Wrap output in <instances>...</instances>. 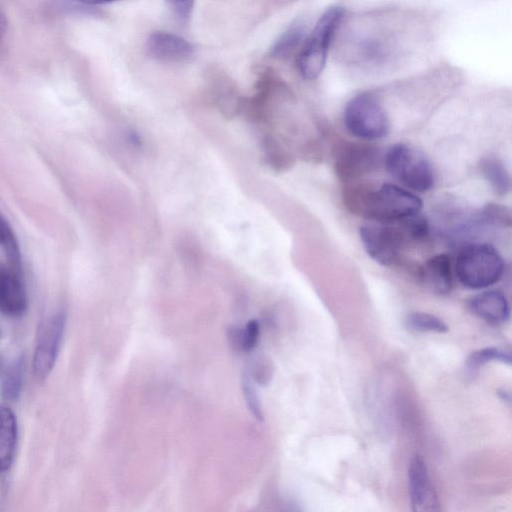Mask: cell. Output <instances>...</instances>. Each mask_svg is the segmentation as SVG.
<instances>
[{"label":"cell","instance_id":"d6986e66","mask_svg":"<svg viewBox=\"0 0 512 512\" xmlns=\"http://www.w3.org/2000/svg\"><path fill=\"white\" fill-rule=\"evenodd\" d=\"M304 36V29L300 25L290 27L275 43L272 54L275 57L289 55L301 43Z\"/></svg>","mask_w":512,"mask_h":512},{"label":"cell","instance_id":"7402d4cb","mask_svg":"<svg viewBox=\"0 0 512 512\" xmlns=\"http://www.w3.org/2000/svg\"><path fill=\"white\" fill-rule=\"evenodd\" d=\"M259 324L256 320H251L242 330V351H250L254 348L259 337Z\"/></svg>","mask_w":512,"mask_h":512},{"label":"cell","instance_id":"8fae6325","mask_svg":"<svg viewBox=\"0 0 512 512\" xmlns=\"http://www.w3.org/2000/svg\"><path fill=\"white\" fill-rule=\"evenodd\" d=\"M149 54L165 62H183L189 59L194 47L181 36L167 31H155L147 40Z\"/></svg>","mask_w":512,"mask_h":512},{"label":"cell","instance_id":"e0dca14e","mask_svg":"<svg viewBox=\"0 0 512 512\" xmlns=\"http://www.w3.org/2000/svg\"><path fill=\"white\" fill-rule=\"evenodd\" d=\"M500 362L503 364H511V356L508 351L498 347H486L473 351L466 359V367L473 372L486 363Z\"/></svg>","mask_w":512,"mask_h":512},{"label":"cell","instance_id":"603a6c76","mask_svg":"<svg viewBox=\"0 0 512 512\" xmlns=\"http://www.w3.org/2000/svg\"><path fill=\"white\" fill-rule=\"evenodd\" d=\"M174 14L182 21H187L193 11L195 0H166Z\"/></svg>","mask_w":512,"mask_h":512},{"label":"cell","instance_id":"52a82bcc","mask_svg":"<svg viewBox=\"0 0 512 512\" xmlns=\"http://www.w3.org/2000/svg\"><path fill=\"white\" fill-rule=\"evenodd\" d=\"M65 319L57 313L43 325L33 357V372L36 377L44 378L52 370L63 336Z\"/></svg>","mask_w":512,"mask_h":512},{"label":"cell","instance_id":"ba28073f","mask_svg":"<svg viewBox=\"0 0 512 512\" xmlns=\"http://www.w3.org/2000/svg\"><path fill=\"white\" fill-rule=\"evenodd\" d=\"M411 508L414 512L438 511L439 500L423 458L414 455L408 469Z\"/></svg>","mask_w":512,"mask_h":512},{"label":"cell","instance_id":"7a4b0ae2","mask_svg":"<svg viewBox=\"0 0 512 512\" xmlns=\"http://www.w3.org/2000/svg\"><path fill=\"white\" fill-rule=\"evenodd\" d=\"M503 271V258L488 243H466L456 258V276L469 289H482L495 284L502 277Z\"/></svg>","mask_w":512,"mask_h":512},{"label":"cell","instance_id":"2e32d148","mask_svg":"<svg viewBox=\"0 0 512 512\" xmlns=\"http://www.w3.org/2000/svg\"><path fill=\"white\" fill-rule=\"evenodd\" d=\"M23 382V361L21 358L11 361L0 376V392L9 401L16 400L21 392Z\"/></svg>","mask_w":512,"mask_h":512},{"label":"cell","instance_id":"5bb4252c","mask_svg":"<svg viewBox=\"0 0 512 512\" xmlns=\"http://www.w3.org/2000/svg\"><path fill=\"white\" fill-rule=\"evenodd\" d=\"M17 442V422L13 412L0 405V472L12 465Z\"/></svg>","mask_w":512,"mask_h":512},{"label":"cell","instance_id":"9c48e42d","mask_svg":"<svg viewBox=\"0 0 512 512\" xmlns=\"http://www.w3.org/2000/svg\"><path fill=\"white\" fill-rule=\"evenodd\" d=\"M380 154L375 147L362 144H348L341 148L335 168L344 180L355 179L373 169L379 162Z\"/></svg>","mask_w":512,"mask_h":512},{"label":"cell","instance_id":"4fadbf2b","mask_svg":"<svg viewBox=\"0 0 512 512\" xmlns=\"http://www.w3.org/2000/svg\"><path fill=\"white\" fill-rule=\"evenodd\" d=\"M423 283L434 293L448 294L452 289L451 261L446 254H437L427 259L421 269Z\"/></svg>","mask_w":512,"mask_h":512},{"label":"cell","instance_id":"44dd1931","mask_svg":"<svg viewBox=\"0 0 512 512\" xmlns=\"http://www.w3.org/2000/svg\"><path fill=\"white\" fill-rule=\"evenodd\" d=\"M248 374L259 385H267L273 375L271 361L264 355L255 357L250 366V373Z\"/></svg>","mask_w":512,"mask_h":512},{"label":"cell","instance_id":"484cf974","mask_svg":"<svg viewBox=\"0 0 512 512\" xmlns=\"http://www.w3.org/2000/svg\"><path fill=\"white\" fill-rule=\"evenodd\" d=\"M77 1H80L85 4H89V5H98V4H105V3H109V2H113V1H117V0H77Z\"/></svg>","mask_w":512,"mask_h":512},{"label":"cell","instance_id":"ac0fdd59","mask_svg":"<svg viewBox=\"0 0 512 512\" xmlns=\"http://www.w3.org/2000/svg\"><path fill=\"white\" fill-rule=\"evenodd\" d=\"M405 324L407 328L417 332L446 333L449 330L442 319L425 312L410 313L405 319Z\"/></svg>","mask_w":512,"mask_h":512},{"label":"cell","instance_id":"4316f807","mask_svg":"<svg viewBox=\"0 0 512 512\" xmlns=\"http://www.w3.org/2000/svg\"><path fill=\"white\" fill-rule=\"evenodd\" d=\"M5 24H6V22H5L4 16L0 12V36L2 35V33L5 30Z\"/></svg>","mask_w":512,"mask_h":512},{"label":"cell","instance_id":"5b68a950","mask_svg":"<svg viewBox=\"0 0 512 512\" xmlns=\"http://www.w3.org/2000/svg\"><path fill=\"white\" fill-rule=\"evenodd\" d=\"M344 124L347 131L362 140H377L390 131L388 114L379 100L369 94L356 95L344 110Z\"/></svg>","mask_w":512,"mask_h":512},{"label":"cell","instance_id":"9a60e30c","mask_svg":"<svg viewBox=\"0 0 512 512\" xmlns=\"http://www.w3.org/2000/svg\"><path fill=\"white\" fill-rule=\"evenodd\" d=\"M480 171L496 194L503 196L510 191V175L500 158L493 155L483 157Z\"/></svg>","mask_w":512,"mask_h":512},{"label":"cell","instance_id":"6da1fadb","mask_svg":"<svg viewBox=\"0 0 512 512\" xmlns=\"http://www.w3.org/2000/svg\"><path fill=\"white\" fill-rule=\"evenodd\" d=\"M355 214L381 223H397L421 212L422 200L414 193L392 183L377 188L355 186L343 195Z\"/></svg>","mask_w":512,"mask_h":512},{"label":"cell","instance_id":"3957f363","mask_svg":"<svg viewBox=\"0 0 512 512\" xmlns=\"http://www.w3.org/2000/svg\"><path fill=\"white\" fill-rule=\"evenodd\" d=\"M383 162L395 179L413 191L426 192L434 185V171L429 159L410 145H392L386 151Z\"/></svg>","mask_w":512,"mask_h":512},{"label":"cell","instance_id":"cb8c5ba5","mask_svg":"<svg viewBox=\"0 0 512 512\" xmlns=\"http://www.w3.org/2000/svg\"><path fill=\"white\" fill-rule=\"evenodd\" d=\"M230 345L237 351L242 350V330L237 327H231L227 333Z\"/></svg>","mask_w":512,"mask_h":512},{"label":"cell","instance_id":"277c9868","mask_svg":"<svg viewBox=\"0 0 512 512\" xmlns=\"http://www.w3.org/2000/svg\"><path fill=\"white\" fill-rule=\"evenodd\" d=\"M343 18L338 6L327 9L317 21L298 56V69L303 78L313 80L324 69L332 38Z\"/></svg>","mask_w":512,"mask_h":512},{"label":"cell","instance_id":"ffe728a7","mask_svg":"<svg viewBox=\"0 0 512 512\" xmlns=\"http://www.w3.org/2000/svg\"><path fill=\"white\" fill-rule=\"evenodd\" d=\"M242 391L247 406L250 412L256 417L258 420L263 419L262 408L260 404L259 397L257 395L256 389L252 384V378L249 376L248 372L245 371L242 376Z\"/></svg>","mask_w":512,"mask_h":512},{"label":"cell","instance_id":"d4e9b609","mask_svg":"<svg viewBox=\"0 0 512 512\" xmlns=\"http://www.w3.org/2000/svg\"><path fill=\"white\" fill-rule=\"evenodd\" d=\"M11 232L5 220L0 216V244H3L6 237Z\"/></svg>","mask_w":512,"mask_h":512},{"label":"cell","instance_id":"7c38bea8","mask_svg":"<svg viewBox=\"0 0 512 512\" xmlns=\"http://www.w3.org/2000/svg\"><path fill=\"white\" fill-rule=\"evenodd\" d=\"M470 310L480 319L492 325H501L509 320L510 308L503 293L487 290L474 295L469 301Z\"/></svg>","mask_w":512,"mask_h":512},{"label":"cell","instance_id":"30bf717a","mask_svg":"<svg viewBox=\"0 0 512 512\" xmlns=\"http://www.w3.org/2000/svg\"><path fill=\"white\" fill-rule=\"evenodd\" d=\"M27 308V296L19 271L0 266V312L20 316Z\"/></svg>","mask_w":512,"mask_h":512},{"label":"cell","instance_id":"8992f818","mask_svg":"<svg viewBox=\"0 0 512 512\" xmlns=\"http://www.w3.org/2000/svg\"><path fill=\"white\" fill-rule=\"evenodd\" d=\"M362 245L371 259L383 266H393L399 259L408 236L398 223L370 222L359 229Z\"/></svg>","mask_w":512,"mask_h":512}]
</instances>
